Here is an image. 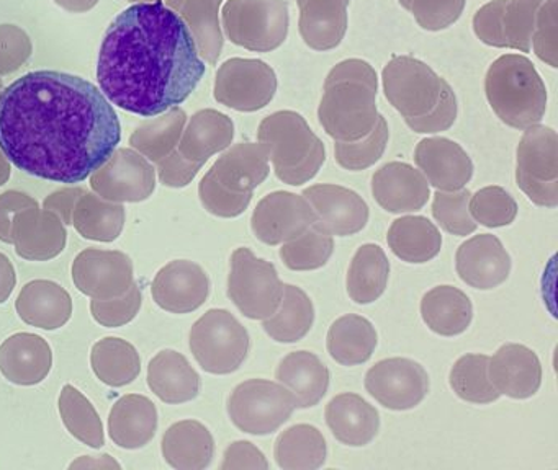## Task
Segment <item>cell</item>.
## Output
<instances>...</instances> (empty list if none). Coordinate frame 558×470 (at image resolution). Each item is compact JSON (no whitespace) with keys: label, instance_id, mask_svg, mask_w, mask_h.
Masks as SVG:
<instances>
[{"label":"cell","instance_id":"6da1fadb","mask_svg":"<svg viewBox=\"0 0 558 470\" xmlns=\"http://www.w3.org/2000/svg\"><path fill=\"white\" fill-rule=\"evenodd\" d=\"M122 123L86 78L35 71L0 91V152L19 170L76 185L116 153Z\"/></svg>","mask_w":558,"mask_h":470},{"label":"cell","instance_id":"7a4b0ae2","mask_svg":"<svg viewBox=\"0 0 558 470\" xmlns=\"http://www.w3.org/2000/svg\"><path fill=\"white\" fill-rule=\"evenodd\" d=\"M194 33L162 0L133 3L100 46L97 82L110 103L155 118L184 103L205 75Z\"/></svg>","mask_w":558,"mask_h":470},{"label":"cell","instance_id":"3957f363","mask_svg":"<svg viewBox=\"0 0 558 470\" xmlns=\"http://www.w3.org/2000/svg\"><path fill=\"white\" fill-rule=\"evenodd\" d=\"M381 85L391 107L414 133H444L456 123V91L426 62L413 55H393L381 71Z\"/></svg>","mask_w":558,"mask_h":470},{"label":"cell","instance_id":"277c9868","mask_svg":"<svg viewBox=\"0 0 558 470\" xmlns=\"http://www.w3.org/2000/svg\"><path fill=\"white\" fill-rule=\"evenodd\" d=\"M378 77L364 59H344L326 75L318 120L335 140H359L378 120Z\"/></svg>","mask_w":558,"mask_h":470},{"label":"cell","instance_id":"5b68a950","mask_svg":"<svg viewBox=\"0 0 558 470\" xmlns=\"http://www.w3.org/2000/svg\"><path fill=\"white\" fill-rule=\"evenodd\" d=\"M485 95L493 113L512 129L541 124L547 111V87L531 59L502 54L485 75Z\"/></svg>","mask_w":558,"mask_h":470},{"label":"cell","instance_id":"8992f818","mask_svg":"<svg viewBox=\"0 0 558 470\" xmlns=\"http://www.w3.org/2000/svg\"><path fill=\"white\" fill-rule=\"evenodd\" d=\"M257 140L282 183L302 186L318 175L326 162V147L302 114L280 110L260 121Z\"/></svg>","mask_w":558,"mask_h":470},{"label":"cell","instance_id":"52a82bcc","mask_svg":"<svg viewBox=\"0 0 558 470\" xmlns=\"http://www.w3.org/2000/svg\"><path fill=\"white\" fill-rule=\"evenodd\" d=\"M192 355L205 372L225 375L238 371L251 348L246 326L225 309H210L192 325Z\"/></svg>","mask_w":558,"mask_h":470},{"label":"cell","instance_id":"ba28073f","mask_svg":"<svg viewBox=\"0 0 558 470\" xmlns=\"http://www.w3.org/2000/svg\"><path fill=\"white\" fill-rule=\"evenodd\" d=\"M515 183L541 208L558 206V134L554 127H527L515 149Z\"/></svg>","mask_w":558,"mask_h":470},{"label":"cell","instance_id":"9c48e42d","mask_svg":"<svg viewBox=\"0 0 558 470\" xmlns=\"http://www.w3.org/2000/svg\"><path fill=\"white\" fill-rule=\"evenodd\" d=\"M295 408L292 392L267 379L241 382L228 398V415L234 426L254 436L276 433Z\"/></svg>","mask_w":558,"mask_h":470},{"label":"cell","instance_id":"30bf717a","mask_svg":"<svg viewBox=\"0 0 558 470\" xmlns=\"http://www.w3.org/2000/svg\"><path fill=\"white\" fill-rule=\"evenodd\" d=\"M283 283L276 264L257 258L250 248L240 247L231 255L228 297L251 320H266L279 309Z\"/></svg>","mask_w":558,"mask_h":470},{"label":"cell","instance_id":"8fae6325","mask_svg":"<svg viewBox=\"0 0 558 470\" xmlns=\"http://www.w3.org/2000/svg\"><path fill=\"white\" fill-rule=\"evenodd\" d=\"M225 26L234 45L254 52L274 51L289 36V3L286 0H230L225 7Z\"/></svg>","mask_w":558,"mask_h":470},{"label":"cell","instance_id":"7c38bea8","mask_svg":"<svg viewBox=\"0 0 558 470\" xmlns=\"http://www.w3.org/2000/svg\"><path fill=\"white\" fill-rule=\"evenodd\" d=\"M544 0H492L473 15V33L492 48L531 51L535 15Z\"/></svg>","mask_w":558,"mask_h":470},{"label":"cell","instance_id":"4fadbf2b","mask_svg":"<svg viewBox=\"0 0 558 470\" xmlns=\"http://www.w3.org/2000/svg\"><path fill=\"white\" fill-rule=\"evenodd\" d=\"M277 74L260 59H231L218 72L215 97L243 113L263 110L277 94Z\"/></svg>","mask_w":558,"mask_h":470},{"label":"cell","instance_id":"5bb4252c","mask_svg":"<svg viewBox=\"0 0 558 470\" xmlns=\"http://www.w3.org/2000/svg\"><path fill=\"white\" fill-rule=\"evenodd\" d=\"M365 391L388 410H411L429 394V375L413 359H381L365 374Z\"/></svg>","mask_w":558,"mask_h":470},{"label":"cell","instance_id":"9a60e30c","mask_svg":"<svg viewBox=\"0 0 558 470\" xmlns=\"http://www.w3.org/2000/svg\"><path fill=\"white\" fill-rule=\"evenodd\" d=\"M74 286L90 299L123 296L135 284L132 258L120 250L86 248L73 261Z\"/></svg>","mask_w":558,"mask_h":470},{"label":"cell","instance_id":"2e32d148","mask_svg":"<svg viewBox=\"0 0 558 470\" xmlns=\"http://www.w3.org/2000/svg\"><path fill=\"white\" fill-rule=\"evenodd\" d=\"M318 215L308 199L290 191H274L257 202L251 215V228L257 240L276 247L300 237Z\"/></svg>","mask_w":558,"mask_h":470},{"label":"cell","instance_id":"e0dca14e","mask_svg":"<svg viewBox=\"0 0 558 470\" xmlns=\"http://www.w3.org/2000/svg\"><path fill=\"white\" fill-rule=\"evenodd\" d=\"M151 296L166 312L191 313L207 302L210 277L195 261H169L153 280Z\"/></svg>","mask_w":558,"mask_h":470},{"label":"cell","instance_id":"ac0fdd59","mask_svg":"<svg viewBox=\"0 0 558 470\" xmlns=\"http://www.w3.org/2000/svg\"><path fill=\"white\" fill-rule=\"evenodd\" d=\"M11 238L15 251L24 260H53L66 248V225L54 212L32 206L15 214Z\"/></svg>","mask_w":558,"mask_h":470},{"label":"cell","instance_id":"d6986e66","mask_svg":"<svg viewBox=\"0 0 558 470\" xmlns=\"http://www.w3.org/2000/svg\"><path fill=\"white\" fill-rule=\"evenodd\" d=\"M460 280L480 290L501 286L511 273V257L496 235L480 234L463 242L456 253Z\"/></svg>","mask_w":558,"mask_h":470},{"label":"cell","instance_id":"ffe728a7","mask_svg":"<svg viewBox=\"0 0 558 470\" xmlns=\"http://www.w3.org/2000/svg\"><path fill=\"white\" fill-rule=\"evenodd\" d=\"M414 162L429 186L439 191L465 188L473 176V162L456 140L426 137L414 149Z\"/></svg>","mask_w":558,"mask_h":470},{"label":"cell","instance_id":"44dd1931","mask_svg":"<svg viewBox=\"0 0 558 470\" xmlns=\"http://www.w3.org/2000/svg\"><path fill=\"white\" fill-rule=\"evenodd\" d=\"M302 195L308 199L318 221L338 237L359 234L371 218L365 199L345 186L323 183L303 189Z\"/></svg>","mask_w":558,"mask_h":470},{"label":"cell","instance_id":"7402d4cb","mask_svg":"<svg viewBox=\"0 0 558 470\" xmlns=\"http://www.w3.org/2000/svg\"><path fill=\"white\" fill-rule=\"evenodd\" d=\"M372 196L391 214L416 212L430 198V186L420 170L407 162H388L372 176Z\"/></svg>","mask_w":558,"mask_h":470},{"label":"cell","instance_id":"603a6c76","mask_svg":"<svg viewBox=\"0 0 558 470\" xmlns=\"http://www.w3.org/2000/svg\"><path fill=\"white\" fill-rule=\"evenodd\" d=\"M488 374L499 394L525 400L541 388V359L525 345L506 343L489 358Z\"/></svg>","mask_w":558,"mask_h":470},{"label":"cell","instance_id":"cb8c5ba5","mask_svg":"<svg viewBox=\"0 0 558 470\" xmlns=\"http://www.w3.org/2000/svg\"><path fill=\"white\" fill-rule=\"evenodd\" d=\"M269 173V157L264 147L240 143L218 159L207 176L230 195L253 199L254 189L266 182Z\"/></svg>","mask_w":558,"mask_h":470},{"label":"cell","instance_id":"d4e9b609","mask_svg":"<svg viewBox=\"0 0 558 470\" xmlns=\"http://www.w3.org/2000/svg\"><path fill=\"white\" fill-rule=\"evenodd\" d=\"M53 368L50 343L37 333L21 332L0 345V372L12 384H40Z\"/></svg>","mask_w":558,"mask_h":470},{"label":"cell","instance_id":"484cf974","mask_svg":"<svg viewBox=\"0 0 558 470\" xmlns=\"http://www.w3.org/2000/svg\"><path fill=\"white\" fill-rule=\"evenodd\" d=\"M326 424L339 443L351 447L367 446L380 430V413L357 394H339L325 410Z\"/></svg>","mask_w":558,"mask_h":470},{"label":"cell","instance_id":"4316f807","mask_svg":"<svg viewBox=\"0 0 558 470\" xmlns=\"http://www.w3.org/2000/svg\"><path fill=\"white\" fill-rule=\"evenodd\" d=\"M15 309L27 325L58 330L73 317V299L61 284L50 280H34L22 287Z\"/></svg>","mask_w":558,"mask_h":470},{"label":"cell","instance_id":"83f0119b","mask_svg":"<svg viewBox=\"0 0 558 470\" xmlns=\"http://www.w3.org/2000/svg\"><path fill=\"white\" fill-rule=\"evenodd\" d=\"M158 431V408L151 398L126 394L113 404L109 415V436L122 449H142Z\"/></svg>","mask_w":558,"mask_h":470},{"label":"cell","instance_id":"f1b7e54d","mask_svg":"<svg viewBox=\"0 0 558 470\" xmlns=\"http://www.w3.org/2000/svg\"><path fill=\"white\" fill-rule=\"evenodd\" d=\"M148 385L159 400L181 405L198 397L202 379L182 352L162 349L149 361Z\"/></svg>","mask_w":558,"mask_h":470},{"label":"cell","instance_id":"f546056e","mask_svg":"<svg viewBox=\"0 0 558 470\" xmlns=\"http://www.w3.org/2000/svg\"><path fill=\"white\" fill-rule=\"evenodd\" d=\"M349 3L345 0H305L300 3L299 32L313 51L338 48L348 33Z\"/></svg>","mask_w":558,"mask_h":470},{"label":"cell","instance_id":"4dcf8cb0","mask_svg":"<svg viewBox=\"0 0 558 470\" xmlns=\"http://www.w3.org/2000/svg\"><path fill=\"white\" fill-rule=\"evenodd\" d=\"M276 379L292 392L296 408H312L323 400L329 388V369L315 352L293 351L280 361Z\"/></svg>","mask_w":558,"mask_h":470},{"label":"cell","instance_id":"1f68e13d","mask_svg":"<svg viewBox=\"0 0 558 470\" xmlns=\"http://www.w3.org/2000/svg\"><path fill=\"white\" fill-rule=\"evenodd\" d=\"M161 450L172 469L204 470L214 460L215 440L201 421L182 420L168 428Z\"/></svg>","mask_w":558,"mask_h":470},{"label":"cell","instance_id":"d6a6232c","mask_svg":"<svg viewBox=\"0 0 558 470\" xmlns=\"http://www.w3.org/2000/svg\"><path fill=\"white\" fill-rule=\"evenodd\" d=\"M421 317L430 332L440 336H457L466 332L473 319L470 297L459 287L436 286L421 300Z\"/></svg>","mask_w":558,"mask_h":470},{"label":"cell","instance_id":"836d02e7","mask_svg":"<svg viewBox=\"0 0 558 470\" xmlns=\"http://www.w3.org/2000/svg\"><path fill=\"white\" fill-rule=\"evenodd\" d=\"M388 247L395 257L411 264L434 260L442 248L439 228L424 215H403L388 228Z\"/></svg>","mask_w":558,"mask_h":470},{"label":"cell","instance_id":"e575fe53","mask_svg":"<svg viewBox=\"0 0 558 470\" xmlns=\"http://www.w3.org/2000/svg\"><path fill=\"white\" fill-rule=\"evenodd\" d=\"M377 343V332L371 320L355 313L339 317L326 336L329 356L342 366L364 364L374 355Z\"/></svg>","mask_w":558,"mask_h":470},{"label":"cell","instance_id":"d590c367","mask_svg":"<svg viewBox=\"0 0 558 470\" xmlns=\"http://www.w3.org/2000/svg\"><path fill=\"white\" fill-rule=\"evenodd\" d=\"M90 185L107 201L140 202L151 196L155 178L151 170L143 163L132 165L126 162L119 166L109 159L93 176Z\"/></svg>","mask_w":558,"mask_h":470},{"label":"cell","instance_id":"8d00e7d4","mask_svg":"<svg viewBox=\"0 0 558 470\" xmlns=\"http://www.w3.org/2000/svg\"><path fill=\"white\" fill-rule=\"evenodd\" d=\"M390 261L380 245L364 244L357 248L349 264L345 287L355 304L375 302L387 289Z\"/></svg>","mask_w":558,"mask_h":470},{"label":"cell","instance_id":"74e56055","mask_svg":"<svg viewBox=\"0 0 558 470\" xmlns=\"http://www.w3.org/2000/svg\"><path fill=\"white\" fill-rule=\"evenodd\" d=\"M325 436L313 424H295L282 431L274 443V457L283 470H316L326 462Z\"/></svg>","mask_w":558,"mask_h":470},{"label":"cell","instance_id":"f35d334b","mask_svg":"<svg viewBox=\"0 0 558 470\" xmlns=\"http://www.w3.org/2000/svg\"><path fill=\"white\" fill-rule=\"evenodd\" d=\"M315 322V306L302 287L283 284L279 309L263 320V329L277 343H296L305 338Z\"/></svg>","mask_w":558,"mask_h":470},{"label":"cell","instance_id":"ab89813d","mask_svg":"<svg viewBox=\"0 0 558 470\" xmlns=\"http://www.w3.org/2000/svg\"><path fill=\"white\" fill-rule=\"evenodd\" d=\"M90 366L102 384L123 387L138 379L142 358L132 343L117 336H107L90 349Z\"/></svg>","mask_w":558,"mask_h":470},{"label":"cell","instance_id":"60d3db41","mask_svg":"<svg viewBox=\"0 0 558 470\" xmlns=\"http://www.w3.org/2000/svg\"><path fill=\"white\" fill-rule=\"evenodd\" d=\"M125 219L122 202L107 201L99 196L84 193L74 206L71 225L87 240L109 244L122 235Z\"/></svg>","mask_w":558,"mask_h":470},{"label":"cell","instance_id":"b9f144b4","mask_svg":"<svg viewBox=\"0 0 558 470\" xmlns=\"http://www.w3.org/2000/svg\"><path fill=\"white\" fill-rule=\"evenodd\" d=\"M58 407L64 426L77 441L93 449H100L106 444L102 420L83 392L77 391L74 385H64Z\"/></svg>","mask_w":558,"mask_h":470},{"label":"cell","instance_id":"7bdbcfd3","mask_svg":"<svg viewBox=\"0 0 558 470\" xmlns=\"http://www.w3.org/2000/svg\"><path fill=\"white\" fill-rule=\"evenodd\" d=\"M335 251V235L316 221L300 237L280 247L283 264L292 271L319 270L328 263Z\"/></svg>","mask_w":558,"mask_h":470},{"label":"cell","instance_id":"ee69618b","mask_svg":"<svg viewBox=\"0 0 558 470\" xmlns=\"http://www.w3.org/2000/svg\"><path fill=\"white\" fill-rule=\"evenodd\" d=\"M489 356L463 355L450 369L449 384L457 397L475 405H488L501 397L488 374Z\"/></svg>","mask_w":558,"mask_h":470},{"label":"cell","instance_id":"f6af8a7d","mask_svg":"<svg viewBox=\"0 0 558 470\" xmlns=\"http://www.w3.org/2000/svg\"><path fill=\"white\" fill-rule=\"evenodd\" d=\"M234 137V124L227 114L207 110L195 114L184 140V152L191 159L204 163L211 153L230 146Z\"/></svg>","mask_w":558,"mask_h":470},{"label":"cell","instance_id":"bcb514c9","mask_svg":"<svg viewBox=\"0 0 558 470\" xmlns=\"http://www.w3.org/2000/svg\"><path fill=\"white\" fill-rule=\"evenodd\" d=\"M390 139L387 120L378 114L377 123L367 136L359 140H336L335 157L339 166L349 172H361L377 163L384 156Z\"/></svg>","mask_w":558,"mask_h":470},{"label":"cell","instance_id":"7dc6e473","mask_svg":"<svg viewBox=\"0 0 558 470\" xmlns=\"http://www.w3.org/2000/svg\"><path fill=\"white\" fill-rule=\"evenodd\" d=\"M469 211L476 224L506 227L518 218V202L502 186H485L470 196Z\"/></svg>","mask_w":558,"mask_h":470},{"label":"cell","instance_id":"c3c4849f","mask_svg":"<svg viewBox=\"0 0 558 470\" xmlns=\"http://www.w3.org/2000/svg\"><path fill=\"white\" fill-rule=\"evenodd\" d=\"M472 191L466 188L457 189V191L434 193L433 215L437 224L457 237H466L473 234L478 227L473 221L469 211V202Z\"/></svg>","mask_w":558,"mask_h":470},{"label":"cell","instance_id":"681fc988","mask_svg":"<svg viewBox=\"0 0 558 470\" xmlns=\"http://www.w3.org/2000/svg\"><path fill=\"white\" fill-rule=\"evenodd\" d=\"M426 32H442L462 16L466 0H398Z\"/></svg>","mask_w":558,"mask_h":470},{"label":"cell","instance_id":"f907efd6","mask_svg":"<svg viewBox=\"0 0 558 470\" xmlns=\"http://www.w3.org/2000/svg\"><path fill=\"white\" fill-rule=\"evenodd\" d=\"M558 0H544L535 15L532 45L535 55L551 69L558 67Z\"/></svg>","mask_w":558,"mask_h":470},{"label":"cell","instance_id":"816d5d0a","mask_svg":"<svg viewBox=\"0 0 558 470\" xmlns=\"http://www.w3.org/2000/svg\"><path fill=\"white\" fill-rule=\"evenodd\" d=\"M142 290L133 284L123 296L116 299L90 300V313L99 325L107 329H119L136 319L142 309Z\"/></svg>","mask_w":558,"mask_h":470},{"label":"cell","instance_id":"f5cc1de1","mask_svg":"<svg viewBox=\"0 0 558 470\" xmlns=\"http://www.w3.org/2000/svg\"><path fill=\"white\" fill-rule=\"evenodd\" d=\"M198 193H201V201L204 208L210 214L223 219L238 218L250 208L251 201H253L250 198H238V196L230 195V193L221 189L210 176H205L202 180Z\"/></svg>","mask_w":558,"mask_h":470},{"label":"cell","instance_id":"db71d44e","mask_svg":"<svg viewBox=\"0 0 558 470\" xmlns=\"http://www.w3.org/2000/svg\"><path fill=\"white\" fill-rule=\"evenodd\" d=\"M221 470L253 469L267 470L269 462L259 447L250 441H234L223 454Z\"/></svg>","mask_w":558,"mask_h":470},{"label":"cell","instance_id":"11a10c76","mask_svg":"<svg viewBox=\"0 0 558 470\" xmlns=\"http://www.w3.org/2000/svg\"><path fill=\"white\" fill-rule=\"evenodd\" d=\"M38 202L24 193L8 191L0 195V242L12 244L11 227L14 222L15 214L22 209L37 206Z\"/></svg>","mask_w":558,"mask_h":470},{"label":"cell","instance_id":"9f6ffc18","mask_svg":"<svg viewBox=\"0 0 558 470\" xmlns=\"http://www.w3.org/2000/svg\"><path fill=\"white\" fill-rule=\"evenodd\" d=\"M81 195H84L83 188L61 189V191L53 193L45 199L44 208L54 212L64 225H71L73 224L74 206H76Z\"/></svg>","mask_w":558,"mask_h":470},{"label":"cell","instance_id":"6f0895ef","mask_svg":"<svg viewBox=\"0 0 558 470\" xmlns=\"http://www.w3.org/2000/svg\"><path fill=\"white\" fill-rule=\"evenodd\" d=\"M17 284V273L8 255L0 251V304L9 300Z\"/></svg>","mask_w":558,"mask_h":470},{"label":"cell","instance_id":"680465c9","mask_svg":"<svg viewBox=\"0 0 558 470\" xmlns=\"http://www.w3.org/2000/svg\"><path fill=\"white\" fill-rule=\"evenodd\" d=\"M70 469H122L120 462H117L112 456L109 454H104V456L90 457H77L73 463H71Z\"/></svg>","mask_w":558,"mask_h":470},{"label":"cell","instance_id":"91938a15","mask_svg":"<svg viewBox=\"0 0 558 470\" xmlns=\"http://www.w3.org/2000/svg\"><path fill=\"white\" fill-rule=\"evenodd\" d=\"M305 2V0H296V5H300V3ZM345 2L351 3V0H345Z\"/></svg>","mask_w":558,"mask_h":470}]
</instances>
